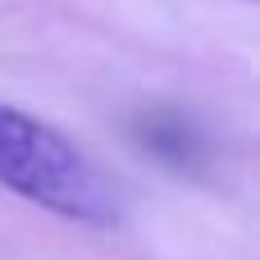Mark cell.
Masks as SVG:
<instances>
[{
  "instance_id": "1",
  "label": "cell",
  "mask_w": 260,
  "mask_h": 260,
  "mask_svg": "<svg viewBox=\"0 0 260 260\" xmlns=\"http://www.w3.org/2000/svg\"><path fill=\"white\" fill-rule=\"evenodd\" d=\"M0 187L73 224H114L119 197L105 174L50 123L0 101Z\"/></svg>"
}]
</instances>
